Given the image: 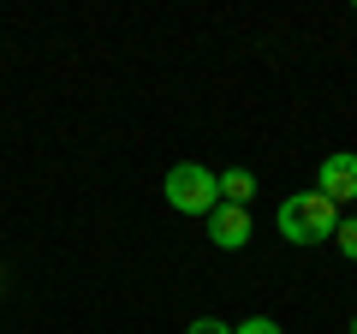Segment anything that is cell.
Wrapping results in <instances>:
<instances>
[{
    "instance_id": "cell-1",
    "label": "cell",
    "mask_w": 357,
    "mask_h": 334,
    "mask_svg": "<svg viewBox=\"0 0 357 334\" xmlns=\"http://www.w3.org/2000/svg\"><path fill=\"white\" fill-rule=\"evenodd\" d=\"M274 221H280V239H292V245H321V239L340 233V209L321 191H292L274 209Z\"/></svg>"
},
{
    "instance_id": "cell-2",
    "label": "cell",
    "mask_w": 357,
    "mask_h": 334,
    "mask_svg": "<svg viewBox=\"0 0 357 334\" xmlns=\"http://www.w3.org/2000/svg\"><path fill=\"white\" fill-rule=\"evenodd\" d=\"M161 197L178 209V215H215V203H220V180L208 173L203 161H178V167H167Z\"/></svg>"
},
{
    "instance_id": "cell-3",
    "label": "cell",
    "mask_w": 357,
    "mask_h": 334,
    "mask_svg": "<svg viewBox=\"0 0 357 334\" xmlns=\"http://www.w3.org/2000/svg\"><path fill=\"white\" fill-rule=\"evenodd\" d=\"M316 191L328 197L333 209L357 203V155H351V150H333V155H321V180H316Z\"/></svg>"
},
{
    "instance_id": "cell-4",
    "label": "cell",
    "mask_w": 357,
    "mask_h": 334,
    "mask_svg": "<svg viewBox=\"0 0 357 334\" xmlns=\"http://www.w3.org/2000/svg\"><path fill=\"white\" fill-rule=\"evenodd\" d=\"M250 233H256L250 209H238V203H215V215H208V239H215L220 251H244V245H250Z\"/></svg>"
},
{
    "instance_id": "cell-5",
    "label": "cell",
    "mask_w": 357,
    "mask_h": 334,
    "mask_svg": "<svg viewBox=\"0 0 357 334\" xmlns=\"http://www.w3.org/2000/svg\"><path fill=\"white\" fill-rule=\"evenodd\" d=\"M215 180H220V203H250V197H256V173H250V167H227V173H215Z\"/></svg>"
},
{
    "instance_id": "cell-6",
    "label": "cell",
    "mask_w": 357,
    "mask_h": 334,
    "mask_svg": "<svg viewBox=\"0 0 357 334\" xmlns=\"http://www.w3.org/2000/svg\"><path fill=\"white\" fill-rule=\"evenodd\" d=\"M333 245H340V257L357 263V215H340V233H333Z\"/></svg>"
},
{
    "instance_id": "cell-7",
    "label": "cell",
    "mask_w": 357,
    "mask_h": 334,
    "mask_svg": "<svg viewBox=\"0 0 357 334\" xmlns=\"http://www.w3.org/2000/svg\"><path fill=\"white\" fill-rule=\"evenodd\" d=\"M232 334H280V322H274V317H244Z\"/></svg>"
},
{
    "instance_id": "cell-8",
    "label": "cell",
    "mask_w": 357,
    "mask_h": 334,
    "mask_svg": "<svg viewBox=\"0 0 357 334\" xmlns=\"http://www.w3.org/2000/svg\"><path fill=\"white\" fill-rule=\"evenodd\" d=\"M185 334H232V328H227V322H220V317H197V322H191V328H185Z\"/></svg>"
},
{
    "instance_id": "cell-9",
    "label": "cell",
    "mask_w": 357,
    "mask_h": 334,
    "mask_svg": "<svg viewBox=\"0 0 357 334\" xmlns=\"http://www.w3.org/2000/svg\"><path fill=\"white\" fill-rule=\"evenodd\" d=\"M351 334H357V317H351Z\"/></svg>"
}]
</instances>
